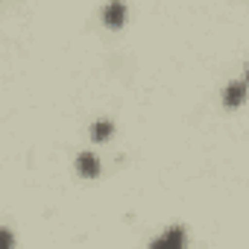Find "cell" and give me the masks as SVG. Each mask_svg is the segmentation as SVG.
I'll list each match as a JSON object with an SVG mask.
<instances>
[{"instance_id": "cell-6", "label": "cell", "mask_w": 249, "mask_h": 249, "mask_svg": "<svg viewBox=\"0 0 249 249\" xmlns=\"http://www.w3.org/2000/svg\"><path fill=\"white\" fill-rule=\"evenodd\" d=\"M3 246H6V249H12V246H15V237H12V231H9V229H3Z\"/></svg>"}, {"instance_id": "cell-3", "label": "cell", "mask_w": 249, "mask_h": 249, "mask_svg": "<svg viewBox=\"0 0 249 249\" xmlns=\"http://www.w3.org/2000/svg\"><path fill=\"white\" fill-rule=\"evenodd\" d=\"M246 91H249V82L240 79V82H229L223 88V106L226 108H240L243 100H246Z\"/></svg>"}, {"instance_id": "cell-4", "label": "cell", "mask_w": 249, "mask_h": 249, "mask_svg": "<svg viewBox=\"0 0 249 249\" xmlns=\"http://www.w3.org/2000/svg\"><path fill=\"white\" fill-rule=\"evenodd\" d=\"M76 173L85 179H97L100 176V159L94 153H79L76 156Z\"/></svg>"}, {"instance_id": "cell-2", "label": "cell", "mask_w": 249, "mask_h": 249, "mask_svg": "<svg viewBox=\"0 0 249 249\" xmlns=\"http://www.w3.org/2000/svg\"><path fill=\"white\" fill-rule=\"evenodd\" d=\"M185 240H188L185 229H182V226H173V229H167L164 234H159L150 246H153V249H182Z\"/></svg>"}, {"instance_id": "cell-7", "label": "cell", "mask_w": 249, "mask_h": 249, "mask_svg": "<svg viewBox=\"0 0 249 249\" xmlns=\"http://www.w3.org/2000/svg\"><path fill=\"white\" fill-rule=\"evenodd\" d=\"M243 79H246V82H249V65H246V76H243Z\"/></svg>"}, {"instance_id": "cell-1", "label": "cell", "mask_w": 249, "mask_h": 249, "mask_svg": "<svg viewBox=\"0 0 249 249\" xmlns=\"http://www.w3.org/2000/svg\"><path fill=\"white\" fill-rule=\"evenodd\" d=\"M103 24L108 30H120L126 24V3H123V0H108L103 6Z\"/></svg>"}, {"instance_id": "cell-5", "label": "cell", "mask_w": 249, "mask_h": 249, "mask_svg": "<svg viewBox=\"0 0 249 249\" xmlns=\"http://www.w3.org/2000/svg\"><path fill=\"white\" fill-rule=\"evenodd\" d=\"M111 132H114V123L111 120H97L94 126H91V138L94 141H108Z\"/></svg>"}]
</instances>
